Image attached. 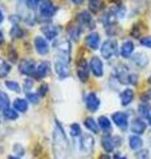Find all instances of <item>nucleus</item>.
Masks as SVG:
<instances>
[{
	"mask_svg": "<svg viewBox=\"0 0 151 159\" xmlns=\"http://www.w3.org/2000/svg\"><path fill=\"white\" fill-rule=\"evenodd\" d=\"M9 106V98L6 93H3V92H0V109H7Z\"/></svg>",
	"mask_w": 151,
	"mask_h": 159,
	"instance_id": "33",
	"label": "nucleus"
},
{
	"mask_svg": "<svg viewBox=\"0 0 151 159\" xmlns=\"http://www.w3.org/2000/svg\"><path fill=\"white\" fill-rule=\"evenodd\" d=\"M6 86L12 92H20V85L16 81H6Z\"/></svg>",
	"mask_w": 151,
	"mask_h": 159,
	"instance_id": "34",
	"label": "nucleus"
},
{
	"mask_svg": "<svg viewBox=\"0 0 151 159\" xmlns=\"http://www.w3.org/2000/svg\"><path fill=\"white\" fill-rule=\"evenodd\" d=\"M39 9H40V16H43L45 19L52 17L53 15L56 13V11H57V8L53 4L52 0H44V2L40 4Z\"/></svg>",
	"mask_w": 151,
	"mask_h": 159,
	"instance_id": "4",
	"label": "nucleus"
},
{
	"mask_svg": "<svg viewBox=\"0 0 151 159\" xmlns=\"http://www.w3.org/2000/svg\"><path fill=\"white\" fill-rule=\"evenodd\" d=\"M129 143H130V148L134 151H137L139 150V148H142L143 146V142H142V139H140L138 135H131L129 138Z\"/></svg>",
	"mask_w": 151,
	"mask_h": 159,
	"instance_id": "23",
	"label": "nucleus"
},
{
	"mask_svg": "<svg viewBox=\"0 0 151 159\" xmlns=\"http://www.w3.org/2000/svg\"><path fill=\"white\" fill-rule=\"evenodd\" d=\"M11 72V65L4 58H0V78L7 77Z\"/></svg>",
	"mask_w": 151,
	"mask_h": 159,
	"instance_id": "26",
	"label": "nucleus"
},
{
	"mask_svg": "<svg viewBox=\"0 0 151 159\" xmlns=\"http://www.w3.org/2000/svg\"><path fill=\"white\" fill-rule=\"evenodd\" d=\"M133 62L139 68H143L149 64V58L144 53H135L133 57Z\"/></svg>",
	"mask_w": 151,
	"mask_h": 159,
	"instance_id": "21",
	"label": "nucleus"
},
{
	"mask_svg": "<svg viewBox=\"0 0 151 159\" xmlns=\"http://www.w3.org/2000/svg\"><path fill=\"white\" fill-rule=\"evenodd\" d=\"M3 116L6 117L7 119H16L17 118V111L15 110V109H11V107H7L3 110Z\"/></svg>",
	"mask_w": 151,
	"mask_h": 159,
	"instance_id": "31",
	"label": "nucleus"
},
{
	"mask_svg": "<svg viewBox=\"0 0 151 159\" xmlns=\"http://www.w3.org/2000/svg\"><path fill=\"white\" fill-rule=\"evenodd\" d=\"M4 43V36H3V33H2V31H0V45Z\"/></svg>",
	"mask_w": 151,
	"mask_h": 159,
	"instance_id": "48",
	"label": "nucleus"
},
{
	"mask_svg": "<svg viewBox=\"0 0 151 159\" xmlns=\"http://www.w3.org/2000/svg\"><path fill=\"white\" fill-rule=\"evenodd\" d=\"M113 122L117 125L121 130H126L129 126V119H127V114L126 113H122V111H117L113 114Z\"/></svg>",
	"mask_w": 151,
	"mask_h": 159,
	"instance_id": "9",
	"label": "nucleus"
},
{
	"mask_svg": "<svg viewBox=\"0 0 151 159\" xmlns=\"http://www.w3.org/2000/svg\"><path fill=\"white\" fill-rule=\"evenodd\" d=\"M81 32H82V29L80 28V27H70L69 28V36H70V39L73 40V41H77L78 40V37H80V34H81Z\"/></svg>",
	"mask_w": 151,
	"mask_h": 159,
	"instance_id": "29",
	"label": "nucleus"
},
{
	"mask_svg": "<svg viewBox=\"0 0 151 159\" xmlns=\"http://www.w3.org/2000/svg\"><path fill=\"white\" fill-rule=\"evenodd\" d=\"M50 73V64L48 61H41L36 66V70L33 73V77L36 80H41L44 77H47Z\"/></svg>",
	"mask_w": 151,
	"mask_h": 159,
	"instance_id": "10",
	"label": "nucleus"
},
{
	"mask_svg": "<svg viewBox=\"0 0 151 159\" xmlns=\"http://www.w3.org/2000/svg\"><path fill=\"white\" fill-rule=\"evenodd\" d=\"M131 131L137 135H140L146 131V122L140 118H134L131 122Z\"/></svg>",
	"mask_w": 151,
	"mask_h": 159,
	"instance_id": "17",
	"label": "nucleus"
},
{
	"mask_svg": "<svg viewBox=\"0 0 151 159\" xmlns=\"http://www.w3.org/2000/svg\"><path fill=\"white\" fill-rule=\"evenodd\" d=\"M115 51H117V41L113 39L106 40L102 44V47H101V54H102L103 58H108V60L115 53Z\"/></svg>",
	"mask_w": 151,
	"mask_h": 159,
	"instance_id": "6",
	"label": "nucleus"
},
{
	"mask_svg": "<svg viewBox=\"0 0 151 159\" xmlns=\"http://www.w3.org/2000/svg\"><path fill=\"white\" fill-rule=\"evenodd\" d=\"M98 125H99V127L102 129V130H110V127H112V122H110L106 117L102 116V117L98 118Z\"/></svg>",
	"mask_w": 151,
	"mask_h": 159,
	"instance_id": "30",
	"label": "nucleus"
},
{
	"mask_svg": "<svg viewBox=\"0 0 151 159\" xmlns=\"http://www.w3.org/2000/svg\"><path fill=\"white\" fill-rule=\"evenodd\" d=\"M130 74L131 73L129 72V68L126 65H123V64H118V65L115 66V76H117V78L121 82L129 84L130 82Z\"/></svg>",
	"mask_w": 151,
	"mask_h": 159,
	"instance_id": "8",
	"label": "nucleus"
},
{
	"mask_svg": "<svg viewBox=\"0 0 151 159\" xmlns=\"http://www.w3.org/2000/svg\"><path fill=\"white\" fill-rule=\"evenodd\" d=\"M140 98H142V101H143V102L150 101V99H151V89H150V90H147L146 93H143V94H142V97H140Z\"/></svg>",
	"mask_w": 151,
	"mask_h": 159,
	"instance_id": "43",
	"label": "nucleus"
},
{
	"mask_svg": "<svg viewBox=\"0 0 151 159\" xmlns=\"http://www.w3.org/2000/svg\"><path fill=\"white\" fill-rule=\"evenodd\" d=\"M77 76L80 78V81L82 82H86L89 80V66L84 58L80 60L77 64Z\"/></svg>",
	"mask_w": 151,
	"mask_h": 159,
	"instance_id": "11",
	"label": "nucleus"
},
{
	"mask_svg": "<svg viewBox=\"0 0 151 159\" xmlns=\"http://www.w3.org/2000/svg\"><path fill=\"white\" fill-rule=\"evenodd\" d=\"M73 3H74V4H82L84 0H73Z\"/></svg>",
	"mask_w": 151,
	"mask_h": 159,
	"instance_id": "50",
	"label": "nucleus"
},
{
	"mask_svg": "<svg viewBox=\"0 0 151 159\" xmlns=\"http://www.w3.org/2000/svg\"><path fill=\"white\" fill-rule=\"evenodd\" d=\"M140 45L151 49V36H144V37L140 39Z\"/></svg>",
	"mask_w": 151,
	"mask_h": 159,
	"instance_id": "39",
	"label": "nucleus"
},
{
	"mask_svg": "<svg viewBox=\"0 0 151 159\" xmlns=\"http://www.w3.org/2000/svg\"><path fill=\"white\" fill-rule=\"evenodd\" d=\"M114 159H127V158H126L125 155H122L121 152H117V154L114 155Z\"/></svg>",
	"mask_w": 151,
	"mask_h": 159,
	"instance_id": "46",
	"label": "nucleus"
},
{
	"mask_svg": "<svg viewBox=\"0 0 151 159\" xmlns=\"http://www.w3.org/2000/svg\"><path fill=\"white\" fill-rule=\"evenodd\" d=\"M85 103H86V107L89 111H97L98 107H99V99L97 97V94L95 93H89L86 98H85Z\"/></svg>",
	"mask_w": 151,
	"mask_h": 159,
	"instance_id": "12",
	"label": "nucleus"
},
{
	"mask_svg": "<svg viewBox=\"0 0 151 159\" xmlns=\"http://www.w3.org/2000/svg\"><path fill=\"white\" fill-rule=\"evenodd\" d=\"M13 109H15L16 111H20V113L27 111V109H28V102L25 101V99H23V98L15 99V102H13Z\"/></svg>",
	"mask_w": 151,
	"mask_h": 159,
	"instance_id": "24",
	"label": "nucleus"
},
{
	"mask_svg": "<svg viewBox=\"0 0 151 159\" xmlns=\"http://www.w3.org/2000/svg\"><path fill=\"white\" fill-rule=\"evenodd\" d=\"M39 98H40L39 93H27V99L29 102L36 103V102H39Z\"/></svg>",
	"mask_w": 151,
	"mask_h": 159,
	"instance_id": "38",
	"label": "nucleus"
},
{
	"mask_svg": "<svg viewBox=\"0 0 151 159\" xmlns=\"http://www.w3.org/2000/svg\"><path fill=\"white\" fill-rule=\"evenodd\" d=\"M101 145H102L103 150L106 152H112L113 148H114V143H113V137L110 135H105L102 137V139H101Z\"/></svg>",
	"mask_w": 151,
	"mask_h": 159,
	"instance_id": "22",
	"label": "nucleus"
},
{
	"mask_svg": "<svg viewBox=\"0 0 151 159\" xmlns=\"http://www.w3.org/2000/svg\"><path fill=\"white\" fill-rule=\"evenodd\" d=\"M102 8V2L101 0H89V11L93 13H97Z\"/></svg>",
	"mask_w": 151,
	"mask_h": 159,
	"instance_id": "28",
	"label": "nucleus"
},
{
	"mask_svg": "<svg viewBox=\"0 0 151 159\" xmlns=\"http://www.w3.org/2000/svg\"><path fill=\"white\" fill-rule=\"evenodd\" d=\"M137 159H150V157H149V151H147V150L139 151V152L137 154Z\"/></svg>",
	"mask_w": 151,
	"mask_h": 159,
	"instance_id": "41",
	"label": "nucleus"
},
{
	"mask_svg": "<svg viewBox=\"0 0 151 159\" xmlns=\"http://www.w3.org/2000/svg\"><path fill=\"white\" fill-rule=\"evenodd\" d=\"M48 90H49V86L47 85V84H43V85L39 88V96L40 97H44L45 94L48 93Z\"/></svg>",
	"mask_w": 151,
	"mask_h": 159,
	"instance_id": "40",
	"label": "nucleus"
},
{
	"mask_svg": "<svg viewBox=\"0 0 151 159\" xmlns=\"http://www.w3.org/2000/svg\"><path fill=\"white\" fill-rule=\"evenodd\" d=\"M8 159H20V158H17V157H9Z\"/></svg>",
	"mask_w": 151,
	"mask_h": 159,
	"instance_id": "52",
	"label": "nucleus"
},
{
	"mask_svg": "<svg viewBox=\"0 0 151 159\" xmlns=\"http://www.w3.org/2000/svg\"><path fill=\"white\" fill-rule=\"evenodd\" d=\"M24 36V31L19 25H13L11 29V37L12 39H20Z\"/></svg>",
	"mask_w": 151,
	"mask_h": 159,
	"instance_id": "32",
	"label": "nucleus"
},
{
	"mask_svg": "<svg viewBox=\"0 0 151 159\" xmlns=\"http://www.w3.org/2000/svg\"><path fill=\"white\" fill-rule=\"evenodd\" d=\"M85 126H86L92 133H98L99 131V126L97 125V122H95L92 117H88L86 119H85Z\"/></svg>",
	"mask_w": 151,
	"mask_h": 159,
	"instance_id": "27",
	"label": "nucleus"
},
{
	"mask_svg": "<svg viewBox=\"0 0 151 159\" xmlns=\"http://www.w3.org/2000/svg\"><path fill=\"white\" fill-rule=\"evenodd\" d=\"M56 51H57V54H60V60L68 62L69 57H70V51H72L70 41H68V40H61L60 43L56 44Z\"/></svg>",
	"mask_w": 151,
	"mask_h": 159,
	"instance_id": "3",
	"label": "nucleus"
},
{
	"mask_svg": "<svg viewBox=\"0 0 151 159\" xmlns=\"http://www.w3.org/2000/svg\"><path fill=\"white\" fill-rule=\"evenodd\" d=\"M32 85H33V81L32 80H29V78H27L25 80V82H24V90H27V93H28V90L32 88Z\"/></svg>",
	"mask_w": 151,
	"mask_h": 159,
	"instance_id": "42",
	"label": "nucleus"
},
{
	"mask_svg": "<svg viewBox=\"0 0 151 159\" xmlns=\"http://www.w3.org/2000/svg\"><path fill=\"white\" fill-rule=\"evenodd\" d=\"M99 159H112V158H110L109 155H106V154H102V155L99 157Z\"/></svg>",
	"mask_w": 151,
	"mask_h": 159,
	"instance_id": "47",
	"label": "nucleus"
},
{
	"mask_svg": "<svg viewBox=\"0 0 151 159\" xmlns=\"http://www.w3.org/2000/svg\"><path fill=\"white\" fill-rule=\"evenodd\" d=\"M13 150H15V152H19V155H23V154H24V148L20 146V145H15L13 146Z\"/></svg>",
	"mask_w": 151,
	"mask_h": 159,
	"instance_id": "44",
	"label": "nucleus"
},
{
	"mask_svg": "<svg viewBox=\"0 0 151 159\" xmlns=\"http://www.w3.org/2000/svg\"><path fill=\"white\" fill-rule=\"evenodd\" d=\"M121 142H122V139H121L119 137H113V143H114V147L115 146H119Z\"/></svg>",
	"mask_w": 151,
	"mask_h": 159,
	"instance_id": "45",
	"label": "nucleus"
},
{
	"mask_svg": "<svg viewBox=\"0 0 151 159\" xmlns=\"http://www.w3.org/2000/svg\"><path fill=\"white\" fill-rule=\"evenodd\" d=\"M69 150V142L65 135V131L62 126L58 122H56L53 130V152L56 159H66Z\"/></svg>",
	"mask_w": 151,
	"mask_h": 159,
	"instance_id": "1",
	"label": "nucleus"
},
{
	"mask_svg": "<svg viewBox=\"0 0 151 159\" xmlns=\"http://www.w3.org/2000/svg\"><path fill=\"white\" fill-rule=\"evenodd\" d=\"M133 52H134V43L130 41V40L129 41H125L122 44V47H121V54H122V57L129 58Z\"/></svg>",
	"mask_w": 151,
	"mask_h": 159,
	"instance_id": "20",
	"label": "nucleus"
},
{
	"mask_svg": "<svg viewBox=\"0 0 151 159\" xmlns=\"http://www.w3.org/2000/svg\"><path fill=\"white\" fill-rule=\"evenodd\" d=\"M54 69H56V73L58 74L60 78H66L69 76V68H68V62L62 61V60H57L54 62Z\"/></svg>",
	"mask_w": 151,
	"mask_h": 159,
	"instance_id": "15",
	"label": "nucleus"
},
{
	"mask_svg": "<svg viewBox=\"0 0 151 159\" xmlns=\"http://www.w3.org/2000/svg\"><path fill=\"white\" fill-rule=\"evenodd\" d=\"M3 20H4V16H3V12H2V9H0V24L3 23Z\"/></svg>",
	"mask_w": 151,
	"mask_h": 159,
	"instance_id": "49",
	"label": "nucleus"
},
{
	"mask_svg": "<svg viewBox=\"0 0 151 159\" xmlns=\"http://www.w3.org/2000/svg\"><path fill=\"white\" fill-rule=\"evenodd\" d=\"M138 111H139V116L143 117V118H149L150 114H151V106L149 102H142L138 107Z\"/></svg>",
	"mask_w": 151,
	"mask_h": 159,
	"instance_id": "25",
	"label": "nucleus"
},
{
	"mask_svg": "<svg viewBox=\"0 0 151 159\" xmlns=\"http://www.w3.org/2000/svg\"><path fill=\"white\" fill-rule=\"evenodd\" d=\"M44 0H27V7L31 9H36Z\"/></svg>",
	"mask_w": 151,
	"mask_h": 159,
	"instance_id": "37",
	"label": "nucleus"
},
{
	"mask_svg": "<svg viewBox=\"0 0 151 159\" xmlns=\"http://www.w3.org/2000/svg\"><path fill=\"white\" fill-rule=\"evenodd\" d=\"M94 146V139L90 134H82L81 139H80V151H81L85 157L92 154Z\"/></svg>",
	"mask_w": 151,
	"mask_h": 159,
	"instance_id": "2",
	"label": "nucleus"
},
{
	"mask_svg": "<svg viewBox=\"0 0 151 159\" xmlns=\"http://www.w3.org/2000/svg\"><path fill=\"white\" fill-rule=\"evenodd\" d=\"M81 127H80V125H77V123H73L72 126H70V134H72L73 137H78V135H82L81 134Z\"/></svg>",
	"mask_w": 151,
	"mask_h": 159,
	"instance_id": "35",
	"label": "nucleus"
},
{
	"mask_svg": "<svg viewBox=\"0 0 151 159\" xmlns=\"http://www.w3.org/2000/svg\"><path fill=\"white\" fill-rule=\"evenodd\" d=\"M41 32L45 34V37L49 39V40H53L57 37V34L60 32V29L56 25H44L41 28Z\"/></svg>",
	"mask_w": 151,
	"mask_h": 159,
	"instance_id": "18",
	"label": "nucleus"
},
{
	"mask_svg": "<svg viewBox=\"0 0 151 159\" xmlns=\"http://www.w3.org/2000/svg\"><path fill=\"white\" fill-rule=\"evenodd\" d=\"M147 119H149V123H150V126H151V114H150V117Z\"/></svg>",
	"mask_w": 151,
	"mask_h": 159,
	"instance_id": "51",
	"label": "nucleus"
},
{
	"mask_svg": "<svg viewBox=\"0 0 151 159\" xmlns=\"http://www.w3.org/2000/svg\"><path fill=\"white\" fill-rule=\"evenodd\" d=\"M85 44L92 51L98 49L99 48V34L97 32H90L86 36V39H85Z\"/></svg>",
	"mask_w": 151,
	"mask_h": 159,
	"instance_id": "14",
	"label": "nucleus"
},
{
	"mask_svg": "<svg viewBox=\"0 0 151 159\" xmlns=\"http://www.w3.org/2000/svg\"><path fill=\"white\" fill-rule=\"evenodd\" d=\"M89 69L95 77H102L103 76V62L99 57H92L89 62Z\"/></svg>",
	"mask_w": 151,
	"mask_h": 159,
	"instance_id": "7",
	"label": "nucleus"
},
{
	"mask_svg": "<svg viewBox=\"0 0 151 159\" xmlns=\"http://www.w3.org/2000/svg\"><path fill=\"white\" fill-rule=\"evenodd\" d=\"M134 99V90L133 89H125V90L121 93V103H122L123 106H127L130 103L133 102Z\"/></svg>",
	"mask_w": 151,
	"mask_h": 159,
	"instance_id": "19",
	"label": "nucleus"
},
{
	"mask_svg": "<svg viewBox=\"0 0 151 159\" xmlns=\"http://www.w3.org/2000/svg\"><path fill=\"white\" fill-rule=\"evenodd\" d=\"M8 58L11 60L12 62L17 61V52H16V49H15L13 47H9V49H8Z\"/></svg>",
	"mask_w": 151,
	"mask_h": 159,
	"instance_id": "36",
	"label": "nucleus"
},
{
	"mask_svg": "<svg viewBox=\"0 0 151 159\" xmlns=\"http://www.w3.org/2000/svg\"><path fill=\"white\" fill-rule=\"evenodd\" d=\"M34 48H36V52L39 54H47L49 52V44L41 36L34 37Z\"/></svg>",
	"mask_w": 151,
	"mask_h": 159,
	"instance_id": "13",
	"label": "nucleus"
},
{
	"mask_svg": "<svg viewBox=\"0 0 151 159\" xmlns=\"http://www.w3.org/2000/svg\"><path fill=\"white\" fill-rule=\"evenodd\" d=\"M19 70L25 76H33L34 70H36V62L32 58H24L19 64Z\"/></svg>",
	"mask_w": 151,
	"mask_h": 159,
	"instance_id": "5",
	"label": "nucleus"
},
{
	"mask_svg": "<svg viewBox=\"0 0 151 159\" xmlns=\"http://www.w3.org/2000/svg\"><path fill=\"white\" fill-rule=\"evenodd\" d=\"M78 23L81 24L82 27H88V28H94V23H93V19H92V15H90L88 11H82L78 13L77 16Z\"/></svg>",
	"mask_w": 151,
	"mask_h": 159,
	"instance_id": "16",
	"label": "nucleus"
}]
</instances>
